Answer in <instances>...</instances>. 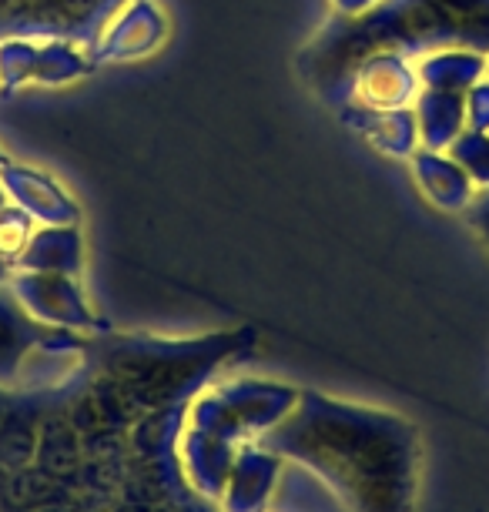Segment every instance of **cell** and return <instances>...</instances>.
<instances>
[{
    "label": "cell",
    "mask_w": 489,
    "mask_h": 512,
    "mask_svg": "<svg viewBox=\"0 0 489 512\" xmlns=\"http://www.w3.org/2000/svg\"><path fill=\"white\" fill-rule=\"evenodd\" d=\"M94 57L64 41H4L0 44V84L7 91H21L27 84L37 88H64L78 84L94 71Z\"/></svg>",
    "instance_id": "6da1fadb"
},
{
    "label": "cell",
    "mask_w": 489,
    "mask_h": 512,
    "mask_svg": "<svg viewBox=\"0 0 489 512\" xmlns=\"http://www.w3.org/2000/svg\"><path fill=\"white\" fill-rule=\"evenodd\" d=\"M0 185L7 191V201L27 211L37 225H81V205L44 168L7 158L0 164Z\"/></svg>",
    "instance_id": "7a4b0ae2"
},
{
    "label": "cell",
    "mask_w": 489,
    "mask_h": 512,
    "mask_svg": "<svg viewBox=\"0 0 489 512\" xmlns=\"http://www.w3.org/2000/svg\"><path fill=\"white\" fill-rule=\"evenodd\" d=\"M168 41V17L155 0H131L94 44V64H124L151 57Z\"/></svg>",
    "instance_id": "3957f363"
},
{
    "label": "cell",
    "mask_w": 489,
    "mask_h": 512,
    "mask_svg": "<svg viewBox=\"0 0 489 512\" xmlns=\"http://www.w3.org/2000/svg\"><path fill=\"white\" fill-rule=\"evenodd\" d=\"M423 91L416 74V64H409L399 51H376L356 67L352 74V94L356 104L372 111H399L412 108Z\"/></svg>",
    "instance_id": "277c9868"
},
{
    "label": "cell",
    "mask_w": 489,
    "mask_h": 512,
    "mask_svg": "<svg viewBox=\"0 0 489 512\" xmlns=\"http://www.w3.org/2000/svg\"><path fill=\"white\" fill-rule=\"evenodd\" d=\"M409 168H412V181H416V188L423 191V198L433 208L453 215V211H466L469 205H473V198H476L473 178L459 168V161L449 151L419 148L409 158Z\"/></svg>",
    "instance_id": "5b68a950"
},
{
    "label": "cell",
    "mask_w": 489,
    "mask_h": 512,
    "mask_svg": "<svg viewBox=\"0 0 489 512\" xmlns=\"http://www.w3.org/2000/svg\"><path fill=\"white\" fill-rule=\"evenodd\" d=\"M17 295L34 315L61 325H88V308H84L81 288L74 285V275L57 272H24L17 278Z\"/></svg>",
    "instance_id": "8992f818"
},
{
    "label": "cell",
    "mask_w": 489,
    "mask_h": 512,
    "mask_svg": "<svg viewBox=\"0 0 489 512\" xmlns=\"http://www.w3.org/2000/svg\"><path fill=\"white\" fill-rule=\"evenodd\" d=\"M342 121L356 134H362L376 151L389 154V158H412V154L423 148V144H419L416 111L412 108L372 111V108H362V104H352V108L342 111Z\"/></svg>",
    "instance_id": "52a82bcc"
},
{
    "label": "cell",
    "mask_w": 489,
    "mask_h": 512,
    "mask_svg": "<svg viewBox=\"0 0 489 512\" xmlns=\"http://www.w3.org/2000/svg\"><path fill=\"white\" fill-rule=\"evenodd\" d=\"M419 144L429 151H446L466 131V94L459 91H419L416 104Z\"/></svg>",
    "instance_id": "ba28073f"
},
{
    "label": "cell",
    "mask_w": 489,
    "mask_h": 512,
    "mask_svg": "<svg viewBox=\"0 0 489 512\" xmlns=\"http://www.w3.org/2000/svg\"><path fill=\"white\" fill-rule=\"evenodd\" d=\"M81 228L78 225H41L27 241L21 265L24 272H57L78 275L81 272Z\"/></svg>",
    "instance_id": "9c48e42d"
},
{
    "label": "cell",
    "mask_w": 489,
    "mask_h": 512,
    "mask_svg": "<svg viewBox=\"0 0 489 512\" xmlns=\"http://www.w3.org/2000/svg\"><path fill=\"white\" fill-rule=\"evenodd\" d=\"M489 71L486 54L469 51V47H443V51L426 54L416 64L419 84L429 91H459L466 94L476 81H483Z\"/></svg>",
    "instance_id": "30bf717a"
},
{
    "label": "cell",
    "mask_w": 489,
    "mask_h": 512,
    "mask_svg": "<svg viewBox=\"0 0 489 512\" xmlns=\"http://www.w3.org/2000/svg\"><path fill=\"white\" fill-rule=\"evenodd\" d=\"M446 151L453 154L459 161V168L473 178L476 188H489V131L466 128Z\"/></svg>",
    "instance_id": "8fae6325"
},
{
    "label": "cell",
    "mask_w": 489,
    "mask_h": 512,
    "mask_svg": "<svg viewBox=\"0 0 489 512\" xmlns=\"http://www.w3.org/2000/svg\"><path fill=\"white\" fill-rule=\"evenodd\" d=\"M34 225L37 221L17 205H7L4 211H0V258H4L7 265L21 262L27 241H31V235H34Z\"/></svg>",
    "instance_id": "7c38bea8"
},
{
    "label": "cell",
    "mask_w": 489,
    "mask_h": 512,
    "mask_svg": "<svg viewBox=\"0 0 489 512\" xmlns=\"http://www.w3.org/2000/svg\"><path fill=\"white\" fill-rule=\"evenodd\" d=\"M466 128L489 131V77L466 91Z\"/></svg>",
    "instance_id": "4fadbf2b"
},
{
    "label": "cell",
    "mask_w": 489,
    "mask_h": 512,
    "mask_svg": "<svg viewBox=\"0 0 489 512\" xmlns=\"http://www.w3.org/2000/svg\"><path fill=\"white\" fill-rule=\"evenodd\" d=\"M466 211H469V225H473L479 241H483L486 251H489V188L479 191V195L473 198V205H469Z\"/></svg>",
    "instance_id": "5bb4252c"
},
{
    "label": "cell",
    "mask_w": 489,
    "mask_h": 512,
    "mask_svg": "<svg viewBox=\"0 0 489 512\" xmlns=\"http://www.w3.org/2000/svg\"><path fill=\"white\" fill-rule=\"evenodd\" d=\"M329 4H332V11H339L345 17H359L366 11H376L379 0H329Z\"/></svg>",
    "instance_id": "9a60e30c"
},
{
    "label": "cell",
    "mask_w": 489,
    "mask_h": 512,
    "mask_svg": "<svg viewBox=\"0 0 489 512\" xmlns=\"http://www.w3.org/2000/svg\"><path fill=\"white\" fill-rule=\"evenodd\" d=\"M7 205H11V201H7V191H4V185H0V211H4Z\"/></svg>",
    "instance_id": "2e32d148"
},
{
    "label": "cell",
    "mask_w": 489,
    "mask_h": 512,
    "mask_svg": "<svg viewBox=\"0 0 489 512\" xmlns=\"http://www.w3.org/2000/svg\"><path fill=\"white\" fill-rule=\"evenodd\" d=\"M7 268H11V265H7L4 258H0V282H4V278H7Z\"/></svg>",
    "instance_id": "e0dca14e"
},
{
    "label": "cell",
    "mask_w": 489,
    "mask_h": 512,
    "mask_svg": "<svg viewBox=\"0 0 489 512\" xmlns=\"http://www.w3.org/2000/svg\"><path fill=\"white\" fill-rule=\"evenodd\" d=\"M7 161V154H4V148H0V164H4Z\"/></svg>",
    "instance_id": "ac0fdd59"
}]
</instances>
